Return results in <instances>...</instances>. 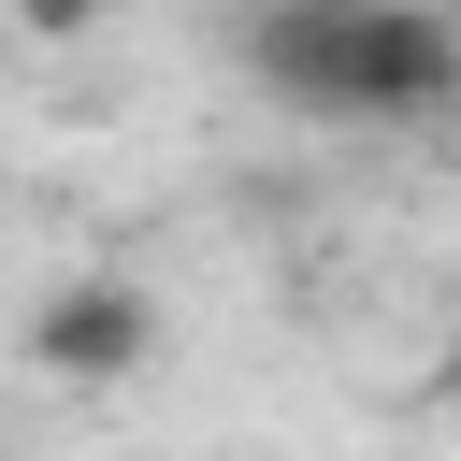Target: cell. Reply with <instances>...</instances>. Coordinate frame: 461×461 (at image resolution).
Listing matches in <instances>:
<instances>
[{
    "instance_id": "cell-3",
    "label": "cell",
    "mask_w": 461,
    "mask_h": 461,
    "mask_svg": "<svg viewBox=\"0 0 461 461\" xmlns=\"http://www.w3.org/2000/svg\"><path fill=\"white\" fill-rule=\"evenodd\" d=\"M29 43H86V29H115V14H144V0H0Z\"/></svg>"
},
{
    "instance_id": "cell-2",
    "label": "cell",
    "mask_w": 461,
    "mask_h": 461,
    "mask_svg": "<svg viewBox=\"0 0 461 461\" xmlns=\"http://www.w3.org/2000/svg\"><path fill=\"white\" fill-rule=\"evenodd\" d=\"M144 360H158V288L144 274L101 259V274H58L29 303V375L43 389H130Z\"/></svg>"
},
{
    "instance_id": "cell-5",
    "label": "cell",
    "mask_w": 461,
    "mask_h": 461,
    "mask_svg": "<svg viewBox=\"0 0 461 461\" xmlns=\"http://www.w3.org/2000/svg\"><path fill=\"white\" fill-rule=\"evenodd\" d=\"M245 14H259V0H245Z\"/></svg>"
},
{
    "instance_id": "cell-1",
    "label": "cell",
    "mask_w": 461,
    "mask_h": 461,
    "mask_svg": "<svg viewBox=\"0 0 461 461\" xmlns=\"http://www.w3.org/2000/svg\"><path fill=\"white\" fill-rule=\"evenodd\" d=\"M245 72L288 115L418 130V115L461 101V14L447 0H259L245 14Z\"/></svg>"
},
{
    "instance_id": "cell-4",
    "label": "cell",
    "mask_w": 461,
    "mask_h": 461,
    "mask_svg": "<svg viewBox=\"0 0 461 461\" xmlns=\"http://www.w3.org/2000/svg\"><path fill=\"white\" fill-rule=\"evenodd\" d=\"M432 389H447V403H461V331H447V360H432Z\"/></svg>"
}]
</instances>
